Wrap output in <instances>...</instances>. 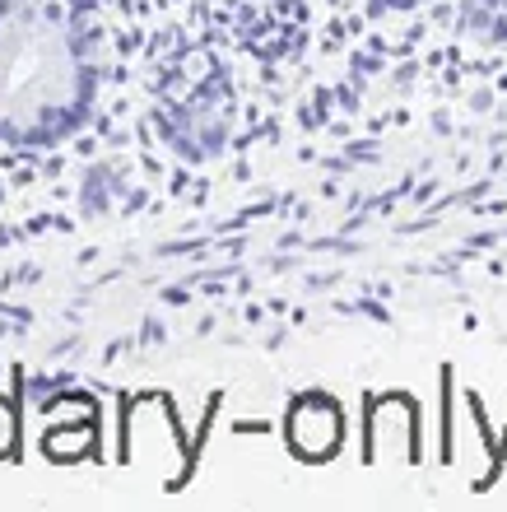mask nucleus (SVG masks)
<instances>
[{
	"label": "nucleus",
	"mask_w": 507,
	"mask_h": 512,
	"mask_svg": "<svg viewBox=\"0 0 507 512\" xmlns=\"http://www.w3.org/2000/svg\"><path fill=\"white\" fill-rule=\"evenodd\" d=\"M42 452L56 466H75V461L98 452V405L94 396H61L52 415L42 424Z\"/></svg>",
	"instance_id": "3"
},
{
	"label": "nucleus",
	"mask_w": 507,
	"mask_h": 512,
	"mask_svg": "<svg viewBox=\"0 0 507 512\" xmlns=\"http://www.w3.org/2000/svg\"><path fill=\"white\" fill-rule=\"evenodd\" d=\"M98 103V28L89 0H0V149L66 145Z\"/></svg>",
	"instance_id": "1"
},
{
	"label": "nucleus",
	"mask_w": 507,
	"mask_h": 512,
	"mask_svg": "<svg viewBox=\"0 0 507 512\" xmlns=\"http://www.w3.org/2000/svg\"><path fill=\"white\" fill-rule=\"evenodd\" d=\"M242 5H256V10H266L270 19H275V14H289V10H298V0H242Z\"/></svg>",
	"instance_id": "6"
},
{
	"label": "nucleus",
	"mask_w": 507,
	"mask_h": 512,
	"mask_svg": "<svg viewBox=\"0 0 507 512\" xmlns=\"http://www.w3.org/2000/svg\"><path fill=\"white\" fill-rule=\"evenodd\" d=\"M284 447L307 466H326L345 447V410L331 391H303L284 410Z\"/></svg>",
	"instance_id": "2"
},
{
	"label": "nucleus",
	"mask_w": 507,
	"mask_h": 512,
	"mask_svg": "<svg viewBox=\"0 0 507 512\" xmlns=\"http://www.w3.org/2000/svg\"><path fill=\"white\" fill-rule=\"evenodd\" d=\"M19 447H24V419H19L14 396L0 391V466H5V461H19Z\"/></svg>",
	"instance_id": "5"
},
{
	"label": "nucleus",
	"mask_w": 507,
	"mask_h": 512,
	"mask_svg": "<svg viewBox=\"0 0 507 512\" xmlns=\"http://www.w3.org/2000/svg\"><path fill=\"white\" fill-rule=\"evenodd\" d=\"M377 443H391L401 461L414 457V410H410V396H373V405H368V452H373Z\"/></svg>",
	"instance_id": "4"
},
{
	"label": "nucleus",
	"mask_w": 507,
	"mask_h": 512,
	"mask_svg": "<svg viewBox=\"0 0 507 512\" xmlns=\"http://www.w3.org/2000/svg\"><path fill=\"white\" fill-rule=\"evenodd\" d=\"M359 5H368V10H377V14H391V10H410L419 0H359Z\"/></svg>",
	"instance_id": "7"
}]
</instances>
